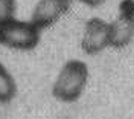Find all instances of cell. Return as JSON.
I'll use <instances>...</instances> for the list:
<instances>
[{
    "mask_svg": "<svg viewBox=\"0 0 134 119\" xmlns=\"http://www.w3.org/2000/svg\"><path fill=\"white\" fill-rule=\"evenodd\" d=\"M110 46V25L99 17L87 20L81 47L87 55H96Z\"/></svg>",
    "mask_w": 134,
    "mask_h": 119,
    "instance_id": "4",
    "label": "cell"
},
{
    "mask_svg": "<svg viewBox=\"0 0 134 119\" xmlns=\"http://www.w3.org/2000/svg\"><path fill=\"white\" fill-rule=\"evenodd\" d=\"M17 95V84L12 75L3 64H0V102H11Z\"/></svg>",
    "mask_w": 134,
    "mask_h": 119,
    "instance_id": "6",
    "label": "cell"
},
{
    "mask_svg": "<svg viewBox=\"0 0 134 119\" xmlns=\"http://www.w3.org/2000/svg\"><path fill=\"white\" fill-rule=\"evenodd\" d=\"M88 81V66L81 59H70L61 67L52 85V95L61 102H75Z\"/></svg>",
    "mask_w": 134,
    "mask_h": 119,
    "instance_id": "1",
    "label": "cell"
},
{
    "mask_svg": "<svg viewBox=\"0 0 134 119\" xmlns=\"http://www.w3.org/2000/svg\"><path fill=\"white\" fill-rule=\"evenodd\" d=\"M110 25V46L124 49L134 37V0H124L119 6V14Z\"/></svg>",
    "mask_w": 134,
    "mask_h": 119,
    "instance_id": "3",
    "label": "cell"
},
{
    "mask_svg": "<svg viewBox=\"0 0 134 119\" xmlns=\"http://www.w3.org/2000/svg\"><path fill=\"white\" fill-rule=\"evenodd\" d=\"M72 0H38L32 11L31 21L40 31L55 25L70 9Z\"/></svg>",
    "mask_w": 134,
    "mask_h": 119,
    "instance_id": "5",
    "label": "cell"
},
{
    "mask_svg": "<svg viewBox=\"0 0 134 119\" xmlns=\"http://www.w3.org/2000/svg\"><path fill=\"white\" fill-rule=\"evenodd\" d=\"M79 2L84 3V5H87V6H99L105 0H79Z\"/></svg>",
    "mask_w": 134,
    "mask_h": 119,
    "instance_id": "8",
    "label": "cell"
},
{
    "mask_svg": "<svg viewBox=\"0 0 134 119\" xmlns=\"http://www.w3.org/2000/svg\"><path fill=\"white\" fill-rule=\"evenodd\" d=\"M41 40V31L32 21H23L12 18L0 25V44L17 49V51H32Z\"/></svg>",
    "mask_w": 134,
    "mask_h": 119,
    "instance_id": "2",
    "label": "cell"
},
{
    "mask_svg": "<svg viewBox=\"0 0 134 119\" xmlns=\"http://www.w3.org/2000/svg\"><path fill=\"white\" fill-rule=\"evenodd\" d=\"M15 0H0V25L12 20L15 15Z\"/></svg>",
    "mask_w": 134,
    "mask_h": 119,
    "instance_id": "7",
    "label": "cell"
}]
</instances>
